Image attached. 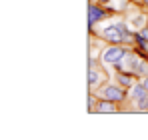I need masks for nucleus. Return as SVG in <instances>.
<instances>
[{"instance_id": "6", "label": "nucleus", "mask_w": 148, "mask_h": 140, "mask_svg": "<svg viewBox=\"0 0 148 140\" xmlns=\"http://www.w3.org/2000/svg\"><path fill=\"white\" fill-rule=\"evenodd\" d=\"M118 102H112V100H106V98H98V106H96V112L102 114H112V112H118Z\"/></svg>"}, {"instance_id": "8", "label": "nucleus", "mask_w": 148, "mask_h": 140, "mask_svg": "<svg viewBox=\"0 0 148 140\" xmlns=\"http://www.w3.org/2000/svg\"><path fill=\"white\" fill-rule=\"evenodd\" d=\"M128 90H130V94H128V98H130V100H140V98L148 96V90L144 88V84H142V82H140V84H134V86H130Z\"/></svg>"}, {"instance_id": "1", "label": "nucleus", "mask_w": 148, "mask_h": 140, "mask_svg": "<svg viewBox=\"0 0 148 140\" xmlns=\"http://www.w3.org/2000/svg\"><path fill=\"white\" fill-rule=\"evenodd\" d=\"M98 36L102 40L110 42V44H132L136 40L134 30L126 22H114L110 26H106L102 32H98Z\"/></svg>"}, {"instance_id": "5", "label": "nucleus", "mask_w": 148, "mask_h": 140, "mask_svg": "<svg viewBox=\"0 0 148 140\" xmlns=\"http://www.w3.org/2000/svg\"><path fill=\"white\" fill-rule=\"evenodd\" d=\"M106 78H108V76H106L104 68H100V66H90V68H88V88H90L92 92H96L100 88V84H102Z\"/></svg>"}, {"instance_id": "11", "label": "nucleus", "mask_w": 148, "mask_h": 140, "mask_svg": "<svg viewBox=\"0 0 148 140\" xmlns=\"http://www.w3.org/2000/svg\"><path fill=\"white\" fill-rule=\"evenodd\" d=\"M96 106H98V96L90 94L88 96V112H96Z\"/></svg>"}, {"instance_id": "15", "label": "nucleus", "mask_w": 148, "mask_h": 140, "mask_svg": "<svg viewBox=\"0 0 148 140\" xmlns=\"http://www.w3.org/2000/svg\"><path fill=\"white\" fill-rule=\"evenodd\" d=\"M144 4H146V6H148V0H144Z\"/></svg>"}, {"instance_id": "13", "label": "nucleus", "mask_w": 148, "mask_h": 140, "mask_svg": "<svg viewBox=\"0 0 148 140\" xmlns=\"http://www.w3.org/2000/svg\"><path fill=\"white\" fill-rule=\"evenodd\" d=\"M142 84H144V88L148 90V76H144V78H142Z\"/></svg>"}, {"instance_id": "7", "label": "nucleus", "mask_w": 148, "mask_h": 140, "mask_svg": "<svg viewBox=\"0 0 148 140\" xmlns=\"http://www.w3.org/2000/svg\"><path fill=\"white\" fill-rule=\"evenodd\" d=\"M116 82H118L120 86H124V88H130V86L136 84V82H134V74H132V72H126V70H118Z\"/></svg>"}, {"instance_id": "2", "label": "nucleus", "mask_w": 148, "mask_h": 140, "mask_svg": "<svg viewBox=\"0 0 148 140\" xmlns=\"http://www.w3.org/2000/svg\"><path fill=\"white\" fill-rule=\"evenodd\" d=\"M128 54V48L124 44H114V46H108L106 50H102L100 54V62L102 64H110V66H116L118 62H122L124 56Z\"/></svg>"}, {"instance_id": "14", "label": "nucleus", "mask_w": 148, "mask_h": 140, "mask_svg": "<svg viewBox=\"0 0 148 140\" xmlns=\"http://www.w3.org/2000/svg\"><path fill=\"white\" fill-rule=\"evenodd\" d=\"M144 26H146V28H148V18H146V24H144Z\"/></svg>"}, {"instance_id": "4", "label": "nucleus", "mask_w": 148, "mask_h": 140, "mask_svg": "<svg viewBox=\"0 0 148 140\" xmlns=\"http://www.w3.org/2000/svg\"><path fill=\"white\" fill-rule=\"evenodd\" d=\"M106 6L104 4H98L96 0H90V4H88V26L90 28H94L98 22H102L108 14H106Z\"/></svg>"}, {"instance_id": "9", "label": "nucleus", "mask_w": 148, "mask_h": 140, "mask_svg": "<svg viewBox=\"0 0 148 140\" xmlns=\"http://www.w3.org/2000/svg\"><path fill=\"white\" fill-rule=\"evenodd\" d=\"M108 10H112V12H118V10H126L128 6H130V2L128 0H110V2H106L104 4Z\"/></svg>"}, {"instance_id": "10", "label": "nucleus", "mask_w": 148, "mask_h": 140, "mask_svg": "<svg viewBox=\"0 0 148 140\" xmlns=\"http://www.w3.org/2000/svg\"><path fill=\"white\" fill-rule=\"evenodd\" d=\"M146 18H148V16H144V14H136V16H132L126 24H128L132 30H138V28H142V26L146 24Z\"/></svg>"}, {"instance_id": "3", "label": "nucleus", "mask_w": 148, "mask_h": 140, "mask_svg": "<svg viewBox=\"0 0 148 140\" xmlns=\"http://www.w3.org/2000/svg\"><path fill=\"white\" fill-rule=\"evenodd\" d=\"M96 96L98 98H106V100H112V102H124L128 94H126V88L116 82V84H106L104 88H100L98 92H96Z\"/></svg>"}, {"instance_id": "12", "label": "nucleus", "mask_w": 148, "mask_h": 140, "mask_svg": "<svg viewBox=\"0 0 148 140\" xmlns=\"http://www.w3.org/2000/svg\"><path fill=\"white\" fill-rule=\"evenodd\" d=\"M134 106H136V110H148V96L140 98V100H134Z\"/></svg>"}]
</instances>
